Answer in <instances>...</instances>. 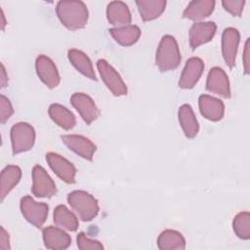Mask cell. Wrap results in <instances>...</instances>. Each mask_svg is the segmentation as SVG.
I'll list each match as a JSON object with an SVG mask.
<instances>
[{"mask_svg": "<svg viewBox=\"0 0 250 250\" xmlns=\"http://www.w3.org/2000/svg\"><path fill=\"white\" fill-rule=\"evenodd\" d=\"M67 57L71 64L79 72L92 80H97L93 64L85 53L77 49H70L67 52Z\"/></svg>", "mask_w": 250, "mask_h": 250, "instance_id": "cb8c5ba5", "label": "cell"}, {"mask_svg": "<svg viewBox=\"0 0 250 250\" xmlns=\"http://www.w3.org/2000/svg\"><path fill=\"white\" fill-rule=\"evenodd\" d=\"M136 5L144 21L157 19L165 10L166 1L164 0H138Z\"/></svg>", "mask_w": 250, "mask_h": 250, "instance_id": "484cf974", "label": "cell"}, {"mask_svg": "<svg viewBox=\"0 0 250 250\" xmlns=\"http://www.w3.org/2000/svg\"><path fill=\"white\" fill-rule=\"evenodd\" d=\"M1 18H2V29H4V27H5V24H6V21H5V16H4V13H3V11H2V9H1Z\"/></svg>", "mask_w": 250, "mask_h": 250, "instance_id": "e575fe53", "label": "cell"}, {"mask_svg": "<svg viewBox=\"0 0 250 250\" xmlns=\"http://www.w3.org/2000/svg\"><path fill=\"white\" fill-rule=\"evenodd\" d=\"M8 82V77L6 76V71H5V67L3 64H1V87L4 88L6 87Z\"/></svg>", "mask_w": 250, "mask_h": 250, "instance_id": "836d02e7", "label": "cell"}, {"mask_svg": "<svg viewBox=\"0 0 250 250\" xmlns=\"http://www.w3.org/2000/svg\"><path fill=\"white\" fill-rule=\"evenodd\" d=\"M234 233L241 239L248 240L250 238V214L249 212L238 213L232 222Z\"/></svg>", "mask_w": 250, "mask_h": 250, "instance_id": "83f0119b", "label": "cell"}, {"mask_svg": "<svg viewBox=\"0 0 250 250\" xmlns=\"http://www.w3.org/2000/svg\"><path fill=\"white\" fill-rule=\"evenodd\" d=\"M35 142L34 128L26 122H19L11 129L13 154H19L32 148Z\"/></svg>", "mask_w": 250, "mask_h": 250, "instance_id": "277c9868", "label": "cell"}, {"mask_svg": "<svg viewBox=\"0 0 250 250\" xmlns=\"http://www.w3.org/2000/svg\"><path fill=\"white\" fill-rule=\"evenodd\" d=\"M204 69V62L199 58H190L188 60L179 80V86L182 89H191L198 82Z\"/></svg>", "mask_w": 250, "mask_h": 250, "instance_id": "4fadbf2b", "label": "cell"}, {"mask_svg": "<svg viewBox=\"0 0 250 250\" xmlns=\"http://www.w3.org/2000/svg\"><path fill=\"white\" fill-rule=\"evenodd\" d=\"M97 67L103 81L114 96L119 97L127 94V86L123 79L105 60H99L97 62Z\"/></svg>", "mask_w": 250, "mask_h": 250, "instance_id": "8992f818", "label": "cell"}, {"mask_svg": "<svg viewBox=\"0 0 250 250\" xmlns=\"http://www.w3.org/2000/svg\"><path fill=\"white\" fill-rule=\"evenodd\" d=\"M106 18L109 23L117 27L128 25L132 21L130 10L122 1H112L107 5Z\"/></svg>", "mask_w": 250, "mask_h": 250, "instance_id": "ac0fdd59", "label": "cell"}, {"mask_svg": "<svg viewBox=\"0 0 250 250\" xmlns=\"http://www.w3.org/2000/svg\"><path fill=\"white\" fill-rule=\"evenodd\" d=\"M35 68L40 80L50 89L56 88L60 83V74L55 62L45 55L37 57Z\"/></svg>", "mask_w": 250, "mask_h": 250, "instance_id": "ba28073f", "label": "cell"}, {"mask_svg": "<svg viewBox=\"0 0 250 250\" xmlns=\"http://www.w3.org/2000/svg\"><path fill=\"white\" fill-rule=\"evenodd\" d=\"M181 62V54L174 36L164 35L158 45L155 63L160 71H169L177 68Z\"/></svg>", "mask_w": 250, "mask_h": 250, "instance_id": "7a4b0ae2", "label": "cell"}, {"mask_svg": "<svg viewBox=\"0 0 250 250\" xmlns=\"http://www.w3.org/2000/svg\"><path fill=\"white\" fill-rule=\"evenodd\" d=\"M63 144L73 152L84 159L92 160L97 146L88 138L80 135H63L62 136Z\"/></svg>", "mask_w": 250, "mask_h": 250, "instance_id": "8fae6325", "label": "cell"}, {"mask_svg": "<svg viewBox=\"0 0 250 250\" xmlns=\"http://www.w3.org/2000/svg\"><path fill=\"white\" fill-rule=\"evenodd\" d=\"M215 1L213 0H194L188 3L183 17L191 21H200L210 16L214 10Z\"/></svg>", "mask_w": 250, "mask_h": 250, "instance_id": "d6986e66", "label": "cell"}, {"mask_svg": "<svg viewBox=\"0 0 250 250\" xmlns=\"http://www.w3.org/2000/svg\"><path fill=\"white\" fill-rule=\"evenodd\" d=\"M0 248L2 250L10 249V238L9 233L5 230L3 227L0 228Z\"/></svg>", "mask_w": 250, "mask_h": 250, "instance_id": "1f68e13d", "label": "cell"}, {"mask_svg": "<svg viewBox=\"0 0 250 250\" xmlns=\"http://www.w3.org/2000/svg\"><path fill=\"white\" fill-rule=\"evenodd\" d=\"M42 234L44 244L48 249L62 250L71 244V237L62 229L49 226L43 229Z\"/></svg>", "mask_w": 250, "mask_h": 250, "instance_id": "e0dca14e", "label": "cell"}, {"mask_svg": "<svg viewBox=\"0 0 250 250\" xmlns=\"http://www.w3.org/2000/svg\"><path fill=\"white\" fill-rule=\"evenodd\" d=\"M245 1L244 0H224L222 5L226 11L230 13L233 17H239L242 13Z\"/></svg>", "mask_w": 250, "mask_h": 250, "instance_id": "f546056e", "label": "cell"}, {"mask_svg": "<svg viewBox=\"0 0 250 250\" xmlns=\"http://www.w3.org/2000/svg\"><path fill=\"white\" fill-rule=\"evenodd\" d=\"M46 160L51 169L63 182L67 184L75 183L76 168L70 161L55 152H48L46 154Z\"/></svg>", "mask_w": 250, "mask_h": 250, "instance_id": "9c48e42d", "label": "cell"}, {"mask_svg": "<svg viewBox=\"0 0 250 250\" xmlns=\"http://www.w3.org/2000/svg\"><path fill=\"white\" fill-rule=\"evenodd\" d=\"M243 64H244V73L249 74L250 72V60H249V38L245 42V47L243 51Z\"/></svg>", "mask_w": 250, "mask_h": 250, "instance_id": "d6a6232c", "label": "cell"}, {"mask_svg": "<svg viewBox=\"0 0 250 250\" xmlns=\"http://www.w3.org/2000/svg\"><path fill=\"white\" fill-rule=\"evenodd\" d=\"M0 121L1 123H5L11 115L14 113V109L11 102L4 95L0 96Z\"/></svg>", "mask_w": 250, "mask_h": 250, "instance_id": "4dcf8cb0", "label": "cell"}, {"mask_svg": "<svg viewBox=\"0 0 250 250\" xmlns=\"http://www.w3.org/2000/svg\"><path fill=\"white\" fill-rule=\"evenodd\" d=\"M49 115L51 119L61 128L64 130L72 129L76 124L74 114L65 106L60 104H52L49 106Z\"/></svg>", "mask_w": 250, "mask_h": 250, "instance_id": "44dd1931", "label": "cell"}, {"mask_svg": "<svg viewBox=\"0 0 250 250\" xmlns=\"http://www.w3.org/2000/svg\"><path fill=\"white\" fill-rule=\"evenodd\" d=\"M198 105L200 113L208 120L219 121L224 116L225 104L217 98L209 95H201L198 99Z\"/></svg>", "mask_w": 250, "mask_h": 250, "instance_id": "2e32d148", "label": "cell"}, {"mask_svg": "<svg viewBox=\"0 0 250 250\" xmlns=\"http://www.w3.org/2000/svg\"><path fill=\"white\" fill-rule=\"evenodd\" d=\"M157 246L160 250H183L186 248V240L181 232L165 229L157 238Z\"/></svg>", "mask_w": 250, "mask_h": 250, "instance_id": "d4e9b609", "label": "cell"}, {"mask_svg": "<svg viewBox=\"0 0 250 250\" xmlns=\"http://www.w3.org/2000/svg\"><path fill=\"white\" fill-rule=\"evenodd\" d=\"M240 35L236 28L228 27L222 34V54L225 62L229 67H233L235 64V57L238 49Z\"/></svg>", "mask_w": 250, "mask_h": 250, "instance_id": "7c38bea8", "label": "cell"}, {"mask_svg": "<svg viewBox=\"0 0 250 250\" xmlns=\"http://www.w3.org/2000/svg\"><path fill=\"white\" fill-rule=\"evenodd\" d=\"M178 117L185 135L189 139L194 138L198 133L199 125L191 106L189 104H183L179 108Z\"/></svg>", "mask_w": 250, "mask_h": 250, "instance_id": "7402d4cb", "label": "cell"}, {"mask_svg": "<svg viewBox=\"0 0 250 250\" xmlns=\"http://www.w3.org/2000/svg\"><path fill=\"white\" fill-rule=\"evenodd\" d=\"M76 241H77V247L81 250L104 249V246L100 241L90 239L89 237H87L85 235L84 232H79L78 233V235L76 237Z\"/></svg>", "mask_w": 250, "mask_h": 250, "instance_id": "f1b7e54d", "label": "cell"}, {"mask_svg": "<svg viewBox=\"0 0 250 250\" xmlns=\"http://www.w3.org/2000/svg\"><path fill=\"white\" fill-rule=\"evenodd\" d=\"M31 191L36 197L47 198H51L57 192L55 182L40 165H35L32 169Z\"/></svg>", "mask_w": 250, "mask_h": 250, "instance_id": "52a82bcc", "label": "cell"}, {"mask_svg": "<svg viewBox=\"0 0 250 250\" xmlns=\"http://www.w3.org/2000/svg\"><path fill=\"white\" fill-rule=\"evenodd\" d=\"M70 103L86 124H91L100 115V110L93 99L84 93H74L70 98Z\"/></svg>", "mask_w": 250, "mask_h": 250, "instance_id": "30bf717a", "label": "cell"}, {"mask_svg": "<svg viewBox=\"0 0 250 250\" xmlns=\"http://www.w3.org/2000/svg\"><path fill=\"white\" fill-rule=\"evenodd\" d=\"M207 91L220 95L224 98H230L229 81L226 72L218 66L211 68L206 81Z\"/></svg>", "mask_w": 250, "mask_h": 250, "instance_id": "5bb4252c", "label": "cell"}, {"mask_svg": "<svg viewBox=\"0 0 250 250\" xmlns=\"http://www.w3.org/2000/svg\"><path fill=\"white\" fill-rule=\"evenodd\" d=\"M21 211L28 223L41 228L48 217L49 207L46 203L37 202L31 196L26 195L21 199Z\"/></svg>", "mask_w": 250, "mask_h": 250, "instance_id": "5b68a950", "label": "cell"}, {"mask_svg": "<svg viewBox=\"0 0 250 250\" xmlns=\"http://www.w3.org/2000/svg\"><path fill=\"white\" fill-rule=\"evenodd\" d=\"M108 31L118 44L125 47L135 44L141 36V29L134 24L110 28Z\"/></svg>", "mask_w": 250, "mask_h": 250, "instance_id": "603a6c76", "label": "cell"}, {"mask_svg": "<svg viewBox=\"0 0 250 250\" xmlns=\"http://www.w3.org/2000/svg\"><path fill=\"white\" fill-rule=\"evenodd\" d=\"M56 13L61 22L70 30L83 28L88 21V9L82 1H59Z\"/></svg>", "mask_w": 250, "mask_h": 250, "instance_id": "6da1fadb", "label": "cell"}, {"mask_svg": "<svg viewBox=\"0 0 250 250\" xmlns=\"http://www.w3.org/2000/svg\"><path fill=\"white\" fill-rule=\"evenodd\" d=\"M216 24L213 21L195 22L189 28V45L192 50L212 40L216 33Z\"/></svg>", "mask_w": 250, "mask_h": 250, "instance_id": "9a60e30c", "label": "cell"}, {"mask_svg": "<svg viewBox=\"0 0 250 250\" xmlns=\"http://www.w3.org/2000/svg\"><path fill=\"white\" fill-rule=\"evenodd\" d=\"M54 223L61 229L75 231L78 229V219L64 205H58L53 214Z\"/></svg>", "mask_w": 250, "mask_h": 250, "instance_id": "4316f807", "label": "cell"}, {"mask_svg": "<svg viewBox=\"0 0 250 250\" xmlns=\"http://www.w3.org/2000/svg\"><path fill=\"white\" fill-rule=\"evenodd\" d=\"M21 177V170L16 165H8L2 170L0 177L1 202H3L8 193L19 184Z\"/></svg>", "mask_w": 250, "mask_h": 250, "instance_id": "ffe728a7", "label": "cell"}, {"mask_svg": "<svg viewBox=\"0 0 250 250\" xmlns=\"http://www.w3.org/2000/svg\"><path fill=\"white\" fill-rule=\"evenodd\" d=\"M67 202L84 222L93 220L100 210L97 199L84 190L71 191L67 195Z\"/></svg>", "mask_w": 250, "mask_h": 250, "instance_id": "3957f363", "label": "cell"}]
</instances>
